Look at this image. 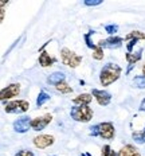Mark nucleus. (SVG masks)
Returning <instances> with one entry per match:
<instances>
[{
  "instance_id": "f8f14e48",
  "label": "nucleus",
  "mask_w": 145,
  "mask_h": 156,
  "mask_svg": "<svg viewBox=\"0 0 145 156\" xmlns=\"http://www.w3.org/2000/svg\"><path fill=\"white\" fill-rule=\"evenodd\" d=\"M145 39V34L141 31H132L125 37V41L128 42L126 43V48H128V53H132L133 51L134 44L137 43L138 41H144Z\"/></svg>"
},
{
  "instance_id": "c85d7f7f",
  "label": "nucleus",
  "mask_w": 145,
  "mask_h": 156,
  "mask_svg": "<svg viewBox=\"0 0 145 156\" xmlns=\"http://www.w3.org/2000/svg\"><path fill=\"white\" fill-rule=\"evenodd\" d=\"M143 76H145V65L143 66Z\"/></svg>"
},
{
  "instance_id": "4468645a",
  "label": "nucleus",
  "mask_w": 145,
  "mask_h": 156,
  "mask_svg": "<svg viewBox=\"0 0 145 156\" xmlns=\"http://www.w3.org/2000/svg\"><path fill=\"white\" fill-rule=\"evenodd\" d=\"M118 156H141V154L133 144H126L118 151Z\"/></svg>"
},
{
  "instance_id": "0eeeda50",
  "label": "nucleus",
  "mask_w": 145,
  "mask_h": 156,
  "mask_svg": "<svg viewBox=\"0 0 145 156\" xmlns=\"http://www.w3.org/2000/svg\"><path fill=\"white\" fill-rule=\"evenodd\" d=\"M51 121H53V115H51V113H46V115H43V116L35 117V119H32L31 129L32 131L40 132V131H43Z\"/></svg>"
},
{
  "instance_id": "9d476101",
  "label": "nucleus",
  "mask_w": 145,
  "mask_h": 156,
  "mask_svg": "<svg viewBox=\"0 0 145 156\" xmlns=\"http://www.w3.org/2000/svg\"><path fill=\"white\" fill-rule=\"evenodd\" d=\"M32 143H34V145L36 148L46 149L55 143V137H54L53 135H39V136H36V137H34Z\"/></svg>"
},
{
  "instance_id": "f3484780",
  "label": "nucleus",
  "mask_w": 145,
  "mask_h": 156,
  "mask_svg": "<svg viewBox=\"0 0 145 156\" xmlns=\"http://www.w3.org/2000/svg\"><path fill=\"white\" fill-rule=\"evenodd\" d=\"M91 100H93L91 94L82 93V94H78V96L73 100V104L74 105H89V104L91 102Z\"/></svg>"
},
{
  "instance_id": "bb28decb",
  "label": "nucleus",
  "mask_w": 145,
  "mask_h": 156,
  "mask_svg": "<svg viewBox=\"0 0 145 156\" xmlns=\"http://www.w3.org/2000/svg\"><path fill=\"white\" fill-rule=\"evenodd\" d=\"M15 156H35V154L30 149H20L15 154Z\"/></svg>"
},
{
  "instance_id": "20e7f679",
  "label": "nucleus",
  "mask_w": 145,
  "mask_h": 156,
  "mask_svg": "<svg viewBox=\"0 0 145 156\" xmlns=\"http://www.w3.org/2000/svg\"><path fill=\"white\" fill-rule=\"evenodd\" d=\"M30 109V102L27 100H14L4 104V110L8 115H23Z\"/></svg>"
},
{
  "instance_id": "5701e85b",
  "label": "nucleus",
  "mask_w": 145,
  "mask_h": 156,
  "mask_svg": "<svg viewBox=\"0 0 145 156\" xmlns=\"http://www.w3.org/2000/svg\"><path fill=\"white\" fill-rule=\"evenodd\" d=\"M101 156H118V154L116 151H113L109 144H105L101 149Z\"/></svg>"
},
{
  "instance_id": "7c9ffc66",
  "label": "nucleus",
  "mask_w": 145,
  "mask_h": 156,
  "mask_svg": "<svg viewBox=\"0 0 145 156\" xmlns=\"http://www.w3.org/2000/svg\"><path fill=\"white\" fill-rule=\"evenodd\" d=\"M53 156H58V155H53Z\"/></svg>"
},
{
  "instance_id": "cd10ccee",
  "label": "nucleus",
  "mask_w": 145,
  "mask_h": 156,
  "mask_svg": "<svg viewBox=\"0 0 145 156\" xmlns=\"http://www.w3.org/2000/svg\"><path fill=\"white\" fill-rule=\"evenodd\" d=\"M138 110H140V112H145V98H143V101L140 102V106H138Z\"/></svg>"
},
{
  "instance_id": "ddd939ff",
  "label": "nucleus",
  "mask_w": 145,
  "mask_h": 156,
  "mask_svg": "<svg viewBox=\"0 0 145 156\" xmlns=\"http://www.w3.org/2000/svg\"><path fill=\"white\" fill-rule=\"evenodd\" d=\"M64 80H66V76H64L63 71H54V73H51L50 76L47 77L46 81L48 85L57 86V85H59L60 82H64Z\"/></svg>"
},
{
  "instance_id": "7ed1b4c3",
  "label": "nucleus",
  "mask_w": 145,
  "mask_h": 156,
  "mask_svg": "<svg viewBox=\"0 0 145 156\" xmlns=\"http://www.w3.org/2000/svg\"><path fill=\"white\" fill-rule=\"evenodd\" d=\"M93 109L89 105H74L70 109V117L77 122H89L93 119Z\"/></svg>"
},
{
  "instance_id": "2eb2a0df",
  "label": "nucleus",
  "mask_w": 145,
  "mask_h": 156,
  "mask_svg": "<svg viewBox=\"0 0 145 156\" xmlns=\"http://www.w3.org/2000/svg\"><path fill=\"white\" fill-rule=\"evenodd\" d=\"M55 58L50 57V54L46 53V51H42L39 54V59H38V62L42 67H48V66H53L54 63H55Z\"/></svg>"
},
{
  "instance_id": "c756f323",
  "label": "nucleus",
  "mask_w": 145,
  "mask_h": 156,
  "mask_svg": "<svg viewBox=\"0 0 145 156\" xmlns=\"http://www.w3.org/2000/svg\"><path fill=\"white\" fill-rule=\"evenodd\" d=\"M81 156H90V154H82Z\"/></svg>"
},
{
  "instance_id": "6ab92c4d",
  "label": "nucleus",
  "mask_w": 145,
  "mask_h": 156,
  "mask_svg": "<svg viewBox=\"0 0 145 156\" xmlns=\"http://www.w3.org/2000/svg\"><path fill=\"white\" fill-rule=\"evenodd\" d=\"M51 100V96L48 94L47 92H44V90H40L39 94H38L36 97V106L38 108H40V106H43L46 102H48Z\"/></svg>"
},
{
  "instance_id": "f257e3e1",
  "label": "nucleus",
  "mask_w": 145,
  "mask_h": 156,
  "mask_svg": "<svg viewBox=\"0 0 145 156\" xmlns=\"http://www.w3.org/2000/svg\"><path fill=\"white\" fill-rule=\"evenodd\" d=\"M121 73H122V69L120 65L109 62L99 71V82H101L102 86H109L120 78Z\"/></svg>"
},
{
  "instance_id": "9b49d317",
  "label": "nucleus",
  "mask_w": 145,
  "mask_h": 156,
  "mask_svg": "<svg viewBox=\"0 0 145 156\" xmlns=\"http://www.w3.org/2000/svg\"><path fill=\"white\" fill-rule=\"evenodd\" d=\"M91 96L94 97L95 101L98 102V105H101V106H108L112 101V94L104 89L102 90L101 89H93Z\"/></svg>"
},
{
  "instance_id": "4be33fe9",
  "label": "nucleus",
  "mask_w": 145,
  "mask_h": 156,
  "mask_svg": "<svg viewBox=\"0 0 145 156\" xmlns=\"http://www.w3.org/2000/svg\"><path fill=\"white\" fill-rule=\"evenodd\" d=\"M133 83L137 89H145V76H136L133 78Z\"/></svg>"
},
{
  "instance_id": "a878e982",
  "label": "nucleus",
  "mask_w": 145,
  "mask_h": 156,
  "mask_svg": "<svg viewBox=\"0 0 145 156\" xmlns=\"http://www.w3.org/2000/svg\"><path fill=\"white\" fill-rule=\"evenodd\" d=\"M83 4H85L86 7H97V5L102 4V0H85Z\"/></svg>"
},
{
  "instance_id": "f03ea898",
  "label": "nucleus",
  "mask_w": 145,
  "mask_h": 156,
  "mask_svg": "<svg viewBox=\"0 0 145 156\" xmlns=\"http://www.w3.org/2000/svg\"><path fill=\"white\" fill-rule=\"evenodd\" d=\"M89 135L91 137H101L104 140H113L116 136V129H114V125L110 121L98 122V124L93 125L90 128Z\"/></svg>"
},
{
  "instance_id": "6e6552de",
  "label": "nucleus",
  "mask_w": 145,
  "mask_h": 156,
  "mask_svg": "<svg viewBox=\"0 0 145 156\" xmlns=\"http://www.w3.org/2000/svg\"><path fill=\"white\" fill-rule=\"evenodd\" d=\"M122 42H124V38L114 35V37H109L106 39H101L97 44L102 48H110V50H113V48H120L122 46Z\"/></svg>"
},
{
  "instance_id": "393cba45",
  "label": "nucleus",
  "mask_w": 145,
  "mask_h": 156,
  "mask_svg": "<svg viewBox=\"0 0 145 156\" xmlns=\"http://www.w3.org/2000/svg\"><path fill=\"white\" fill-rule=\"evenodd\" d=\"M105 31L108 32L110 37H114L116 32L118 31V26L117 24H106L105 26Z\"/></svg>"
},
{
  "instance_id": "a211bd4d",
  "label": "nucleus",
  "mask_w": 145,
  "mask_h": 156,
  "mask_svg": "<svg viewBox=\"0 0 145 156\" xmlns=\"http://www.w3.org/2000/svg\"><path fill=\"white\" fill-rule=\"evenodd\" d=\"M132 139L136 144H145V126L141 131H134L132 132Z\"/></svg>"
},
{
  "instance_id": "dca6fc26",
  "label": "nucleus",
  "mask_w": 145,
  "mask_h": 156,
  "mask_svg": "<svg viewBox=\"0 0 145 156\" xmlns=\"http://www.w3.org/2000/svg\"><path fill=\"white\" fill-rule=\"evenodd\" d=\"M141 58H143V48H138L136 53H126L125 54V59H126L128 65H130V66H134Z\"/></svg>"
},
{
  "instance_id": "1a4fd4ad",
  "label": "nucleus",
  "mask_w": 145,
  "mask_h": 156,
  "mask_svg": "<svg viewBox=\"0 0 145 156\" xmlns=\"http://www.w3.org/2000/svg\"><path fill=\"white\" fill-rule=\"evenodd\" d=\"M31 122H32V120L28 116H22L20 119L14 121L12 128H14V131L16 133H26V132H28V129H31Z\"/></svg>"
},
{
  "instance_id": "423d86ee",
  "label": "nucleus",
  "mask_w": 145,
  "mask_h": 156,
  "mask_svg": "<svg viewBox=\"0 0 145 156\" xmlns=\"http://www.w3.org/2000/svg\"><path fill=\"white\" fill-rule=\"evenodd\" d=\"M19 93H20V83H9L8 86L2 89V92H0V100L5 104L7 100L18 97Z\"/></svg>"
},
{
  "instance_id": "39448f33",
  "label": "nucleus",
  "mask_w": 145,
  "mask_h": 156,
  "mask_svg": "<svg viewBox=\"0 0 145 156\" xmlns=\"http://www.w3.org/2000/svg\"><path fill=\"white\" fill-rule=\"evenodd\" d=\"M60 61H62V63L66 65V66L71 67V69H75V67H78L81 62H82V57L75 54L74 51L70 50V48L63 47L62 50H60Z\"/></svg>"
},
{
  "instance_id": "b1692460",
  "label": "nucleus",
  "mask_w": 145,
  "mask_h": 156,
  "mask_svg": "<svg viewBox=\"0 0 145 156\" xmlns=\"http://www.w3.org/2000/svg\"><path fill=\"white\" fill-rule=\"evenodd\" d=\"M104 48L102 47H99L98 44H97V47L93 50V54H91V57L94 58V59L97 61H101V59H104Z\"/></svg>"
},
{
  "instance_id": "aec40b11",
  "label": "nucleus",
  "mask_w": 145,
  "mask_h": 156,
  "mask_svg": "<svg viewBox=\"0 0 145 156\" xmlns=\"http://www.w3.org/2000/svg\"><path fill=\"white\" fill-rule=\"evenodd\" d=\"M55 89H57V92L63 93V94H69V93L73 92V87L70 86L69 83H66V81H64V82H60L59 85H57Z\"/></svg>"
},
{
  "instance_id": "412c9836",
  "label": "nucleus",
  "mask_w": 145,
  "mask_h": 156,
  "mask_svg": "<svg viewBox=\"0 0 145 156\" xmlns=\"http://www.w3.org/2000/svg\"><path fill=\"white\" fill-rule=\"evenodd\" d=\"M94 34H95V31H89L83 35V39H85V42H86V46H88L89 48H91V50H94V48L97 47V44H94L91 42V35H94Z\"/></svg>"
}]
</instances>
